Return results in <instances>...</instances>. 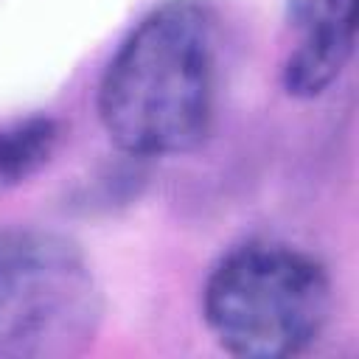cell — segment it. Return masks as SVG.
<instances>
[{
	"label": "cell",
	"mask_w": 359,
	"mask_h": 359,
	"mask_svg": "<svg viewBox=\"0 0 359 359\" xmlns=\"http://www.w3.org/2000/svg\"><path fill=\"white\" fill-rule=\"evenodd\" d=\"M216 109V17L199 0H165L137 20L98 84L109 140L135 157L196 149Z\"/></svg>",
	"instance_id": "6da1fadb"
},
{
	"label": "cell",
	"mask_w": 359,
	"mask_h": 359,
	"mask_svg": "<svg viewBox=\"0 0 359 359\" xmlns=\"http://www.w3.org/2000/svg\"><path fill=\"white\" fill-rule=\"evenodd\" d=\"M331 280L325 266L280 241H247L224 252L202 289V317L233 356L283 359L325 328Z\"/></svg>",
	"instance_id": "7a4b0ae2"
},
{
	"label": "cell",
	"mask_w": 359,
	"mask_h": 359,
	"mask_svg": "<svg viewBox=\"0 0 359 359\" xmlns=\"http://www.w3.org/2000/svg\"><path fill=\"white\" fill-rule=\"evenodd\" d=\"M101 314L84 255L39 230L0 233V356H56L87 342Z\"/></svg>",
	"instance_id": "3957f363"
},
{
	"label": "cell",
	"mask_w": 359,
	"mask_h": 359,
	"mask_svg": "<svg viewBox=\"0 0 359 359\" xmlns=\"http://www.w3.org/2000/svg\"><path fill=\"white\" fill-rule=\"evenodd\" d=\"M297 34L280 81L292 98L323 95L348 67L356 39V0H286Z\"/></svg>",
	"instance_id": "277c9868"
},
{
	"label": "cell",
	"mask_w": 359,
	"mask_h": 359,
	"mask_svg": "<svg viewBox=\"0 0 359 359\" xmlns=\"http://www.w3.org/2000/svg\"><path fill=\"white\" fill-rule=\"evenodd\" d=\"M59 123L48 115H31L0 126V191L25 182L53 157Z\"/></svg>",
	"instance_id": "5b68a950"
}]
</instances>
